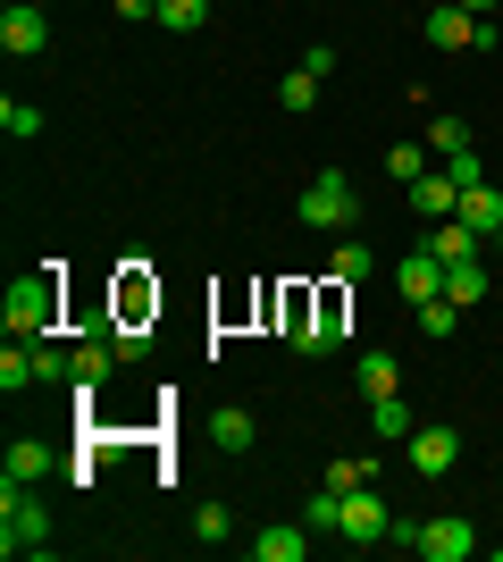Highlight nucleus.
Masks as SVG:
<instances>
[{"label": "nucleus", "instance_id": "1", "mask_svg": "<svg viewBox=\"0 0 503 562\" xmlns=\"http://www.w3.org/2000/svg\"><path fill=\"white\" fill-rule=\"evenodd\" d=\"M0 319H9V336H25V345H43L50 328H59V260H43V269H25L9 294H0Z\"/></svg>", "mask_w": 503, "mask_h": 562}, {"label": "nucleus", "instance_id": "2", "mask_svg": "<svg viewBox=\"0 0 503 562\" xmlns=\"http://www.w3.org/2000/svg\"><path fill=\"white\" fill-rule=\"evenodd\" d=\"M0 546L9 554H50V513L25 479H0Z\"/></svg>", "mask_w": 503, "mask_h": 562}, {"label": "nucleus", "instance_id": "3", "mask_svg": "<svg viewBox=\"0 0 503 562\" xmlns=\"http://www.w3.org/2000/svg\"><path fill=\"white\" fill-rule=\"evenodd\" d=\"M411 554H420V562H470V554H479V529H470L461 513H436V520H420Z\"/></svg>", "mask_w": 503, "mask_h": 562}, {"label": "nucleus", "instance_id": "4", "mask_svg": "<svg viewBox=\"0 0 503 562\" xmlns=\"http://www.w3.org/2000/svg\"><path fill=\"white\" fill-rule=\"evenodd\" d=\"M386 529H395V513H386V495L361 479V487L344 495V520H335V538H344V546H378Z\"/></svg>", "mask_w": 503, "mask_h": 562}, {"label": "nucleus", "instance_id": "5", "mask_svg": "<svg viewBox=\"0 0 503 562\" xmlns=\"http://www.w3.org/2000/svg\"><path fill=\"white\" fill-rule=\"evenodd\" d=\"M302 218H311V227H353V186H344V168H319L311 186H302Z\"/></svg>", "mask_w": 503, "mask_h": 562}, {"label": "nucleus", "instance_id": "6", "mask_svg": "<svg viewBox=\"0 0 503 562\" xmlns=\"http://www.w3.org/2000/svg\"><path fill=\"white\" fill-rule=\"evenodd\" d=\"M479 43H495V25H487V18H470V9H454V0H436V9H428V50H479Z\"/></svg>", "mask_w": 503, "mask_h": 562}, {"label": "nucleus", "instance_id": "7", "mask_svg": "<svg viewBox=\"0 0 503 562\" xmlns=\"http://www.w3.org/2000/svg\"><path fill=\"white\" fill-rule=\"evenodd\" d=\"M268 311H277V328H286L294 352H319V294L311 285H286V294H268Z\"/></svg>", "mask_w": 503, "mask_h": 562}, {"label": "nucleus", "instance_id": "8", "mask_svg": "<svg viewBox=\"0 0 503 562\" xmlns=\"http://www.w3.org/2000/svg\"><path fill=\"white\" fill-rule=\"evenodd\" d=\"M403 453H411V470H420V479H445V470L461 462V428L428 420V428H411V437H403Z\"/></svg>", "mask_w": 503, "mask_h": 562}, {"label": "nucleus", "instance_id": "9", "mask_svg": "<svg viewBox=\"0 0 503 562\" xmlns=\"http://www.w3.org/2000/svg\"><path fill=\"white\" fill-rule=\"evenodd\" d=\"M0 50H9V59H34V50H50V18L34 9V0L0 9Z\"/></svg>", "mask_w": 503, "mask_h": 562}, {"label": "nucleus", "instance_id": "10", "mask_svg": "<svg viewBox=\"0 0 503 562\" xmlns=\"http://www.w3.org/2000/svg\"><path fill=\"white\" fill-rule=\"evenodd\" d=\"M151 311H160L151 260H144V252H126V260H118V319H151Z\"/></svg>", "mask_w": 503, "mask_h": 562}, {"label": "nucleus", "instance_id": "11", "mask_svg": "<svg viewBox=\"0 0 503 562\" xmlns=\"http://www.w3.org/2000/svg\"><path fill=\"white\" fill-rule=\"evenodd\" d=\"M395 285H403V303H411V311H420V303H436V294H445V260H436L428 244H420L411 260H395Z\"/></svg>", "mask_w": 503, "mask_h": 562}, {"label": "nucleus", "instance_id": "12", "mask_svg": "<svg viewBox=\"0 0 503 562\" xmlns=\"http://www.w3.org/2000/svg\"><path fill=\"white\" fill-rule=\"evenodd\" d=\"M411 211L428 218V227H436V218H454V211H461V186H454V168H428V177L411 186Z\"/></svg>", "mask_w": 503, "mask_h": 562}, {"label": "nucleus", "instance_id": "13", "mask_svg": "<svg viewBox=\"0 0 503 562\" xmlns=\"http://www.w3.org/2000/svg\"><path fill=\"white\" fill-rule=\"evenodd\" d=\"M428 252L445 260V269H461V260H479V252H487V235H479V227H461V218H436V227H428Z\"/></svg>", "mask_w": 503, "mask_h": 562}, {"label": "nucleus", "instance_id": "14", "mask_svg": "<svg viewBox=\"0 0 503 562\" xmlns=\"http://www.w3.org/2000/svg\"><path fill=\"white\" fill-rule=\"evenodd\" d=\"M461 227H479V235H503V186H487V177H479V186H461Z\"/></svg>", "mask_w": 503, "mask_h": 562}, {"label": "nucleus", "instance_id": "15", "mask_svg": "<svg viewBox=\"0 0 503 562\" xmlns=\"http://www.w3.org/2000/svg\"><path fill=\"white\" fill-rule=\"evenodd\" d=\"M344 319H353V285H344V278H328V285H319V352H328V345H344Z\"/></svg>", "mask_w": 503, "mask_h": 562}, {"label": "nucleus", "instance_id": "16", "mask_svg": "<svg viewBox=\"0 0 503 562\" xmlns=\"http://www.w3.org/2000/svg\"><path fill=\"white\" fill-rule=\"evenodd\" d=\"M353 378H361V395H369V403L403 386V370H395V352H361V361H353Z\"/></svg>", "mask_w": 503, "mask_h": 562}, {"label": "nucleus", "instance_id": "17", "mask_svg": "<svg viewBox=\"0 0 503 562\" xmlns=\"http://www.w3.org/2000/svg\"><path fill=\"white\" fill-rule=\"evenodd\" d=\"M252 554H261V562H302V554H311V538L277 520V529H261V538H252Z\"/></svg>", "mask_w": 503, "mask_h": 562}, {"label": "nucleus", "instance_id": "18", "mask_svg": "<svg viewBox=\"0 0 503 562\" xmlns=\"http://www.w3.org/2000/svg\"><path fill=\"white\" fill-rule=\"evenodd\" d=\"M110 336V328H101ZM101 336H84V352H76V386H101V378L118 370V345H101Z\"/></svg>", "mask_w": 503, "mask_h": 562}, {"label": "nucleus", "instance_id": "19", "mask_svg": "<svg viewBox=\"0 0 503 562\" xmlns=\"http://www.w3.org/2000/svg\"><path fill=\"white\" fill-rule=\"evenodd\" d=\"M369 269H378V260H369V244H361V235H344V244L328 252V278H344V285H361Z\"/></svg>", "mask_w": 503, "mask_h": 562}, {"label": "nucleus", "instance_id": "20", "mask_svg": "<svg viewBox=\"0 0 503 562\" xmlns=\"http://www.w3.org/2000/svg\"><path fill=\"white\" fill-rule=\"evenodd\" d=\"M210 437H218V453H252V437H261V428H252V412H236V403H227V412L210 420Z\"/></svg>", "mask_w": 503, "mask_h": 562}, {"label": "nucleus", "instance_id": "21", "mask_svg": "<svg viewBox=\"0 0 503 562\" xmlns=\"http://www.w3.org/2000/svg\"><path fill=\"white\" fill-rule=\"evenodd\" d=\"M34 352V386H76V352H59V345H25Z\"/></svg>", "mask_w": 503, "mask_h": 562}, {"label": "nucleus", "instance_id": "22", "mask_svg": "<svg viewBox=\"0 0 503 562\" xmlns=\"http://www.w3.org/2000/svg\"><path fill=\"white\" fill-rule=\"evenodd\" d=\"M9 479H25V487L50 479V446H43V437H18V446H9Z\"/></svg>", "mask_w": 503, "mask_h": 562}, {"label": "nucleus", "instance_id": "23", "mask_svg": "<svg viewBox=\"0 0 503 562\" xmlns=\"http://www.w3.org/2000/svg\"><path fill=\"white\" fill-rule=\"evenodd\" d=\"M369 420H378V437H395V446H403L411 428H420V420H411V403H403V395H378V403H369Z\"/></svg>", "mask_w": 503, "mask_h": 562}, {"label": "nucleus", "instance_id": "24", "mask_svg": "<svg viewBox=\"0 0 503 562\" xmlns=\"http://www.w3.org/2000/svg\"><path fill=\"white\" fill-rule=\"evenodd\" d=\"M160 25L168 34H202V25H210V0H160Z\"/></svg>", "mask_w": 503, "mask_h": 562}, {"label": "nucleus", "instance_id": "25", "mask_svg": "<svg viewBox=\"0 0 503 562\" xmlns=\"http://www.w3.org/2000/svg\"><path fill=\"white\" fill-rule=\"evenodd\" d=\"M335 520H344V495H335L328 479H319V495L302 504V529H328V538H335Z\"/></svg>", "mask_w": 503, "mask_h": 562}, {"label": "nucleus", "instance_id": "26", "mask_svg": "<svg viewBox=\"0 0 503 562\" xmlns=\"http://www.w3.org/2000/svg\"><path fill=\"white\" fill-rule=\"evenodd\" d=\"M470 143H479V135H470V117H436V126H428V151H445V160L470 151Z\"/></svg>", "mask_w": 503, "mask_h": 562}, {"label": "nucleus", "instance_id": "27", "mask_svg": "<svg viewBox=\"0 0 503 562\" xmlns=\"http://www.w3.org/2000/svg\"><path fill=\"white\" fill-rule=\"evenodd\" d=\"M445 294H454V303L470 311V303L487 294V269H479V260H461V269H445Z\"/></svg>", "mask_w": 503, "mask_h": 562}, {"label": "nucleus", "instance_id": "28", "mask_svg": "<svg viewBox=\"0 0 503 562\" xmlns=\"http://www.w3.org/2000/svg\"><path fill=\"white\" fill-rule=\"evenodd\" d=\"M277 101H286V110L302 117V110H311V101H319V76H311V68H286V85H277Z\"/></svg>", "mask_w": 503, "mask_h": 562}, {"label": "nucleus", "instance_id": "29", "mask_svg": "<svg viewBox=\"0 0 503 562\" xmlns=\"http://www.w3.org/2000/svg\"><path fill=\"white\" fill-rule=\"evenodd\" d=\"M386 168H395V186H420V177H428V151H420V143H395Z\"/></svg>", "mask_w": 503, "mask_h": 562}, {"label": "nucleus", "instance_id": "30", "mask_svg": "<svg viewBox=\"0 0 503 562\" xmlns=\"http://www.w3.org/2000/svg\"><path fill=\"white\" fill-rule=\"evenodd\" d=\"M193 538H202V546H227V538H236L227 504H202V513H193Z\"/></svg>", "mask_w": 503, "mask_h": 562}, {"label": "nucleus", "instance_id": "31", "mask_svg": "<svg viewBox=\"0 0 503 562\" xmlns=\"http://www.w3.org/2000/svg\"><path fill=\"white\" fill-rule=\"evenodd\" d=\"M420 328H428V336H454V328H461V303H454V294H436V303H420Z\"/></svg>", "mask_w": 503, "mask_h": 562}, {"label": "nucleus", "instance_id": "32", "mask_svg": "<svg viewBox=\"0 0 503 562\" xmlns=\"http://www.w3.org/2000/svg\"><path fill=\"white\" fill-rule=\"evenodd\" d=\"M0 126H9V135H43V110H34V101H0Z\"/></svg>", "mask_w": 503, "mask_h": 562}, {"label": "nucleus", "instance_id": "33", "mask_svg": "<svg viewBox=\"0 0 503 562\" xmlns=\"http://www.w3.org/2000/svg\"><path fill=\"white\" fill-rule=\"evenodd\" d=\"M0 386H9V395H18V386H34V352H18V345L0 352Z\"/></svg>", "mask_w": 503, "mask_h": 562}, {"label": "nucleus", "instance_id": "34", "mask_svg": "<svg viewBox=\"0 0 503 562\" xmlns=\"http://www.w3.org/2000/svg\"><path fill=\"white\" fill-rule=\"evenodd\" d=\"M369 470H378V462H361V453H353V462H328V487H335V495H353Z\"/></svg>", "mask_w": 503, "mask_h": 562}, {"label": "nucleus", "instance_id": "35", "mask_svg": "<svg viewBox=\"0 0 503 562\" xmlns=\"http://www.w3.org/2000/svg\"><path fill=\"white\" fill-rule=\"evenodd\" d=\"M118 18H160V0H110Z\"/></svg>", "mask_w": 503, "mask_h": 562}, {"label": "nucleus", "instance_id": "36", "mask_svg": "<svg viewBox=\"0 0 503 562\" xmlns=\"http://www.w3.org/2000/svg\"><path fill=\"white\" fill-rule=\"evenodd\" d=\"M454 9H470V18H495V0H454Z\"/></svg>", "mask_w": 503, "mask_h": 562}, {"label": "nucleus", "instance_id": "37", "mask_svg": "<svg viewBox=\"0 0 503 562\" xmlns=\"http://www.w3.org/2000/svg\"><path fill=\"white\" fill-rule=\"evenodd\" d=\"M495 244H503V235H495Z\"/></svg>", "mask_w": 503, "mask_h": 562}]
</instances>
